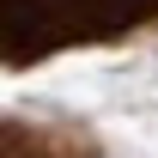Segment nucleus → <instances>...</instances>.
I'll return each mask as SVG.
<instances>
[{"mask_svg": "<svg viewBox=\"0 0 158 158\" xmlns=\"http://www.w3.org/2000/svg\"><path fill=\"white\" fill-rule=\"evenodd\" d=\"M0 158H98V140L79 128H37L0 116Z\"/></svg>", "mask_w": 158, "mask_h": 158, "instance_id": "1", "label": "nucleus"}]
</instances>
